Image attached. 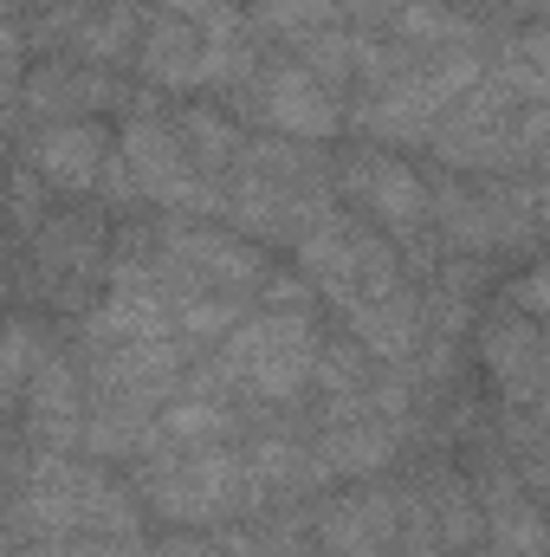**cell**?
Instances as JSON below:
<instances>
[{
	"mask_svg": "<svg viewBox=\"0 0 550 557\" xmlns=\"http://www.w3.org/2000/svg\"><path fill=\"white\" fill-rule=\"evenodd\" d=\"M317 324H311V311H266V305H253L234 331H227V344H221V357H214V383L208 376H195L201 383V396L208 389H240V396H253V403H291L304 383H311V370H317Z\"/></svg>",
	"mask_w": 550,
	"mask_h": 557,
	"instance_id": "6da1fadb",
	"label": "cell"
},
{
	"mask_svg": "<svg viewBox=\"0 0 550 557\" xmlns=\"http://www.w3.org/2000/svg\"><path fill=\"white\" fill-rule=\"evenodd\" d=\"M234 188H227V214L240 227H253L260 240H304L324 214H330V182L324 169L298 149V143H260L234 162Z\"/></svg>",
	"mask_w": 550,
	"mask_h": 557,
	"instance_id": "7a4b0ae2",
	"label": "cell"
},
{
	"mask_svg": "<svg viewBox=\"0 0 550 557\" xmlns=\"http://www.w3.org/2000/svg\"><path fill=\"white\" fill-rule=\"evenodd\" d=\"M142 499L175 525H221L234 512H260L266 493L247 467V447H162L142 467Z\"/></svg>",
	"mask_w": 550,
	"mask_h": 557,
	"instance_id": "3957f363",
	"label": "cell"
},
{
	"mask_svg": "<svg viewBox=\"0 0 550 557\" xmlns=\"http://www.w3.org/2000/svg\"><path fill=\"white\" fill-rule=\"evenodd\" d=\"M298 273L311 278L337 311H357V305H370V298H389L396 285H402V260H396V247L376 234V227H363L357 214H324L304 240H298Z\"/></svg>",
	"mask_w": 550,
	"mask_h": 557,
	"instance_id": "277c9868",
	"label": "cell"
},
{
	"mask_svg": "<svg viewBox=\"0 0 550 557\" xmlns=\"http://www.w3.org/2000/svg\"><path fill=\"white\" fill-rule=\"evenodd\" d=\"M518 98L492 78V65H486V78L434 124V156L440 162H453V169H518Z\"/></svg>",
	"mask_w": 550,
	"mask_h": 557,
	"instance_id": "5b68a950",
	"label": "cell"
},
{
	"mask_svg": "<svg viewBox=\"0 0 550 557\" xmlns=\"http://www.w3.org/2000/svg\"><path fill=\"white\" fill-rule=\"evenodd\" d=\"M117 156L130 162L137 188L162 208H182V214H227V195L214 188V175L195 169V156L182 149L175 124H155V117H130Z\"/></svg>",
	"mask_w": 550,
	"mask_h": 557,
	"instance_id": "8992f818",
	"label": "cell"
},
{
	"mask_svg": "<svg viewBox=\"0 0 550 557\" xmlns=\"http://www.w3.org/2000/svg\"><path fill=\"white\" fill-rule=\"evenodd\" d=\"M434 221H440V234H447L453 247H473V253L525 247V240L538 234L532 188H518V182H486V188H453V182H440Z\"/></svg>",
	"mask_w": 550,
	"mask_h": 557,
	"instance_id": "52a82bcc",
	"label": "cell"
},
{
	"mask_svg": "<svg viewBox=\"0 0 550 557\" xmlns=\"http://www.w3.org/2000/svg\"><path fill=\"white\" fill-rule=\"evenodd\" d=\"M155 267L175 292H260V253L234 234H214V227H168L155 240Z\"/></svg>",
	"mask_w": 550,
	"mask_h": 557,
	"instance_id": "ba28073f",
	"label": "cell"
},
{
	"mask_svg": "<svg viewBox=\"0 0 550 557\" xmlns=\"http://www.w3.org/2000/svg\"><path fill=\"white\" fill-rule=\"evenodd\" d=\"M337 188H343V195H350L370 221L396 227L402 240H414V234L427 227V214H434L427 182L414 175L402 156H389V149H357V156L337 169Z\"/></svg>",
	"mask_w": 550,
	"mask_h": 557,
	"instance_id": "9c48e42d",
	"label": "cell"
},
{
	"mask_svg": "<svg viewBox=\"0 0 550 557\" xmlns=\"http://www.w3.org/2000/svg\"><path fill=\"white\" fill-rule=\"evenodd\" d=\"M234 98L298 143H324V137L343 131V104H337V91H330L311 65H266V78H253V85L234 91Z\"/></svg>",
	"mask_w": 550,
	"mask_h": 557,
	"instance_id": "30bf717a",
	"label": "cell"
},
{
	"mask_svg": "<svg viewBox=\"0 0 550 557\" xmlns=\"http://www.w3.org/2000/svg\"><path fill=\"white\" fill-rule=\"evenodd\" d=\"M486 370H492V383L512 403H545L550 396V337L525 311L492 318L486 324Z\"/></svg>",
	"mask_w": 550,
	"mask_h": 557,
	"instance_id": "8fae6325",
	"label": "cell"
},
{
	"mask_svg": "<svg viewBox=\"0 0 550 557\" xmlns=\"http://www.w3.org/2000/svg\"><path fill=\"white\" fill-rule=\"evenodd\" d=\"M137 65H142L149 85H168V91H201V85H214V46H208V33H201L195 20H182V13L149 20V33H142V46H137Z\"/></svg>",
	"mask_w": 550,
	"mask_h": 557,
	"instance_id": "7c38bea8",
	"label": "cell"
},
{
	"mask_svg": "<svg viewBox=\"0 0 550 557\" xmlns=\"http://www.w3.org/2000/svg\"><path fill=\"white\" fill-rule=\"evenodd\" d=\"M402 506L389 493H350L317 512V557H389Z\"/></svg>",
	"mask_w": 550,
	"mask_h": 557,
	"instance_id": "4fadbf2b",
	"label": "cell"
},
{
	"mask_svg": "<svg viewBox=\"0 0 550 557\" xmlns=\"http://www.w3.org/2000/svg\"><path fill=\"white\" fill-rule=\"evenodd\" d=\"M33 169H39L52 188L85 195V188L104 182V169H111V143H104L98 124H85V117H72V124H46V131L33 137Z\"/></svg>",
	"mask_w": 550,
	"mask_h": 557,
	"instance_id": "5bb4252c",
	"label": "cell"
},
{
	"mask_svg": "<svg viewBox=\"0 0 550 557\" xmlns=\"http://www.w3.org/2000/svg\"><path fill=\"white\" fill-rule=\"evenodd\" d=\"M85 396L72 383V370L59 357H39L33 383H26V434L39 441V454H59V447H85Z\"/></svg>",
	"mask_w": 550,
	"mask_h": 557,
	"instance_id": "9a60e30c",
	"label": "cell"
},
{
	"mask_svg": "<svg viewBox=\"0 0 550 557\" xmlns=\"http://www.w3.org/2000/svg\"><path fill=\"white\" fill-rule=\"evenodd\" d=\"M343 318H350L357 344H363L370 357H383V363H409L414 350H421V331H427L409 285H396L389 298H370V305H357V311H343Z\"/></svg>",
	"mask_w": 550,
	"mask_h": 557,
	"instance_id": "2e32d148",
	"label": "cell"
},
{
	"mask_svg": "<svg viewBox=\"0 0 550 557\" xmlns=\"http://www.w3.org/2000/svg\"><path fill=\"white\" fill-rule=\"evenodd\" d=\"M389 454H396V421H389V416L324 421V434H317V460H324V473H330V480L376 473Z\"/></svg>",
	"mask_w": 550,
	"mask_h": 557,
	"instance_id": "e0dca14e",
	"label": "cell"
},
{
	"mask_svg": "<svg viewBox=\"0 0 550 557\" xmlns=\"http://www.w3.org/2000/svg\"><path fill=\"white\" fill-rule=\"evenodd\" d=\"M550 532L538 519V506L518 499L512 480H486V545L479 557H545Z\"/></svg>",
	"mask_w": 550,
	"mask_h": 557,
	"instance_id": "ac0fdd59",
	"label": "cell"
},
{
	"mask_svg": "<svg viewBox=\"0 0 550 557\" xmlns=\"http://www.w3.org/2000/svg\"><path fill=\"white\" fill-rule=\"evenodd\" d=\"M396 39L414 52H473L479 46V20L453 13L447 0H409L396 13Z\"/></svg>",
	"mask_w": 550,
	"mask_h": 557,
	"instance_id": "d6986e66",
	"label": "cell"
},
{
	"mask_svg": "<svg viewBox=\"0 0 550 557\" xmlns=\"http://www.w3.org/2000/svg\"><path fill=\"white\" fill-rule=\"evenodd\" d=\"M155 434H162V447H221L234 434V409L214 403V396H188V403H168L155 416Z\"/></svg>",
	"mask_w": 550,
	"mask_h": 557,
	"instance_id": "ffe728a7",
	"label": "cell"
},
{
	"mask_svg": "<svg viewBox=\"0 0 550 557\" xmlns=\"http://www.w3.org/2000/svg\"><path fill=\"white\" fill-rule=\"evenodd\" d=\"M175 137H182V149L195 156L201 175H227V169L247 156L240 131H234L227 117H214V111H182V117H175Z\"/></svg>",
	"mask_w": 550,
	"mask_h": 557,
	"instance_id": "44dd1931",
	"label": "cell"
},
{
	"mask_svg": "<svg viewBox=\"0 0 550 557\" xmlns=\"http://www.w3.org/2000/svg\"><path fill=\"white\" fill-rule=\"evenodd\" d=\"M26 98H33V111H46L52 124H72L85 104H111V85L104 78H85V72H33V85H26Z\"/></svg>",
	"mask_w": 550,
	"mask_h": 557,
	"instance_id": "7402d4cb",
	"label": "cell"
},
{
	"mask_svg": "<svg viewBox=\"0 0 550 557\" xmlns=\"http://www.w3.org/2000/svg\"><path fill=\"white\" fill-rule=\"evenodd\" d=\"M343 13H337V0H260V13H253V26L260 33H278V39H317V33H330Z\"/></svg>",
	"mask_w": 550,
	"mask_h": 557,
	"instance_id": "603a6c76",
	"label": "cell"
},
{
	"mask_svg": "<svg viewBox=\"0 0 550 557\" xmlns=\"http://www.w3.org/2000/svg\"><path fill=\"white\" fill-rule=\"evenodd\" d=\"M162 7L182 13V20H195L214 46H247V13L234 0H162Z\"/></svg>",
	"mask_w": 550,
	"mask_h": 557,
	"instance_id": "cb8c5ba5",
	"label": "cell"
},
{
	"mask_svg": "<svg viewBox=\"0 0 550 557\" xmlns=\"http://www.w3.org/2000/svg\"><path fill=\"white\" fill-rule=\"evenodd\" d=\"M434 506H440V545H479L486 539V519H479V506L466 499L460 480H440Z\"/></svg>",
	"mask_w": 550,
	"mask_h": 557,
	"instance_id": "d4e9b609",
	"label": "cell"
},
{
	"mask_svg": "<svg viewBox=\"0 0 550 557\" xmlns=\"http://www.w3.org/2000/svg\"><path fill=\"white\" fill-rule=\"evenodd\" d=\"M492 65H512V72H538V78H550V20L545 26H532V33H518V39H505Z\"/></svg>",
	"mask_w": 550,
	"mask_h": 557,
	"instance_id": "484cf974",
	"label": "cell"
},
{
	"mask_svg": "<svg viewBox=\"0 0 550 557\" xmlns=\"http://www.w3.org/2000/svg\"><path fill=\"white\" fill-rule=\"evenodd\" d=\"M518 162H545L550 169V104L518 111Z\"/></svg>",
	"mask_w": 550,
	"mask_h": 557,
	"instance_id": "4316f807",
	"label": "cell"
},
{
	"mask_svg": "<svg viewBox=\"0 0 550 557\" xmlns=\"http://www.w3.org/2000/svg\"><path fill=\"white\" fill-rule=\"evenodd\" d=\"M26 370H39L33 363V324H13L7 331V396L13 403H26Z\"/></svg>",
	"mask_w": 550,
	"mask_h": 557,
	"instance_id": "83f0119b",
	"label": "cell"
},
{
	"mask_svg": "<svg viewBox=\"0 0 550 557\" xmlns=\"http://www.w3.org/2000/svg\"><path fill=\"white\" fill-rule=\"evenodd\" d=\"M260 305L266 311H311V278H291V273H278L260 285Z\"/></svg>",
	"mask_w": 550,
	"mask_h": 557,
	"instance_id": "f1b7e54d",
	"label": "cell"
},
{
	"mask_svg": "<svg viewBox=\"0 0 550 557\" xmlns=\"http://www.w3.org/2000/svg\"><path fill=\"white\" fill-rule=\"evenodd\" d=\"M337 13H343V20H396L402 7H396V0H337Z\"/></svg>",
	"mask_w": 550,
	"mask_h": 557,
	"instance_id": "f546056e",
	"label": "cell"
},
{
	"mask_svg": "<svg viewBox=\"0 0 550 557\" xmlns=\"http://www.w3.org/2000/svg\"><path fill=\"white\" fill-rule=\"evenodd\" d=\"M525 480H532V486L545 493V506H550V454H545V447H538V454L525 460Z\"/></svg>",
	"mask_w": 550,
	"mask_h": 557,
	"instance_id": "4dcf8cb0",
	"label": "cell"
},
{
	"mask_svg": "<svg viewBox=\"0 0 550 557\" xmlns=\"http://www.w3.org/2000/svg\"><path fill=\"white\" fill-rule=\"evenodd\" d=\"M532 208H538V227L550 234V175H538V182H532Z\"/></svg>",
	"mask_w": 550,
	"mask_h": 557,
	"instance_id": "1f68e13d",
	"label": "cell"
},
{
	"mask_svg": "<svg viewBox=\"0 0 550 557\" xmlns=\"http://www.w3.org/2000/svg\"><path fill=\"white\" fill-rule=\"evenodd\" d=\"M505 7H518V13H538V20H550V0H505Z\"/></svg>",
	"mask_w": 550,
	"mask_h": 557,
	"instance_id": "d6a6232c",
	"label": "cell"
},
{
	"mask_svg": "<svg viewBox=\"0 0 550 557\" xmlns=\"http://www.w3.org/2000/svg\"><path fill=\"white\" fill-rule=\"evenodd\" d=\"M168 557H221V552H208V545H175Z\"/></svg>",
	"mask_w": 550,
	"mask_h": 557,
	"instance_id": "836d02e7",
	"label": "cell"
},
{
	"mask_svg": "<svg viewBox=\"0 0 550 557\" xmlns=\"http://www.w3.org/2000/svg\"><path fill=\"white\" fill-rule=\"evenodd\" d=\"M545 331H550V318H545Z\"/></svg>",
	"mask_w": 550,
	"mask_h": 557,
	"instance_id": "e575fe53",
	"label": "cell"
}]
</instances>
